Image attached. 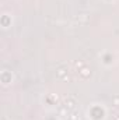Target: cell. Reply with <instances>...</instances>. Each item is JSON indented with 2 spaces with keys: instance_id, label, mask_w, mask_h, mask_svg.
Here are the masks:
<instances>
[{
  "instance_id": "1",
  "label": "cell",
  "mask_w": 119,
  "mask_h": 120,
  "mask_svg": "<svg viewBox=\"0 0 119 120\" xmlns=\"http://www.w3.org/2000/svg\"><path fill=\"white\" fill-rule=\"evenodd\" d=\"M77 21H79L80 24H87L90 21V15L87 13H80L79 17H77Z\"/></svg>"
},
{
  "instance_id": "2",
  "label": "cell",
  "mask_w": 119,
  "mask_h": 120,
  "mask_svg": "<svg viewBox=\"0 0 119 120\" xmlns=\"http://www.w3.org/2000/svg\"><path fill=\"white\" fill-rule=\"evenodd\" d=\"M79 73H80V75H81L83 78H88L90 75H91V70H90L88 67H86V66H84L83 68H80Z\"/></svg>"
},
{
  "instance_id": "3",
  "label": "cell",
  "mask_w": 119,
  "mask_h": 120,
  "mask_svg": "<svg viewBox=\"0 0 119 120\" xmlns=\"http://www.w3.org/2000/svg\"><path fill=\"white\" fill-rule=\"evenodd\" d=\"M64 106H66L69 110H73V109H74V106H76V101H74V99H71V98H69V99L64 102Z\"/></svg>"
},
{
  "instance_id": "4",
  "label": "cell",
  "mask_w": 119,
  "mask_h": 120,
  "mask_svg": "<svg viewBox=\"0 0 119 120\" xmlns=\"http://www.w3.org/2000/svg\"><path fill=\"white\" fill-rule=\"evenodd\" d=\"M56 75H58L59 78L66 77V75H67V68H66V67H59V68L56 70Z\"/></svg>"
},
{
  "instance_id": "5",
  "label": "cell",
  "mask_w": 119,
  "mask_h": 120,
  "mask_svg": "<svg viewBox=\"0 0 119 120\" xmlns=\"http://www.w3.org/2000/svg\"><path fill=\"white\" fill-rule=\"evenodd\" d=\"M59 113H60V115H64V116H67V113H69V109H67L64 105H60V106H59Z\"/></svg>"
},
{
  "instance_id": "6",
  "label": "cell",
  "mask_w": 119,
  "mask_h": 120,
  "mask_svg": "<svg viewBox=\"0 0 119 120\" xmlns=\"http://www.w3.org/2000/svg\"><path fill=\"white\" fill-rule=\"evenodd\" d=\"M112 105H114V106H116V108L119 106V95H116V96H114V98H112Z\"/></svg>"
},
{
  "instance_id": "7",
  "label": "cell",
  "mask_w": 119,
  "mask_h": 120,
  "mask_svg": "<svg viewBox=\"0 0 119 120\" xmlns=\"http://www.w3.org/2000/svg\"><path fill=\"white\" fill-rule=\"evenodd\" d=\"M76 67L80 70V68H83L84 67V63H83V60H79V61H76Z\"/></svg>"
},
{
  "instance_id": "8",
  "label": "cell",
  "mask_w": 119,
  "mask_h": 120,
  "mask_svg": "<svg viewBox=\"0 0 119 120\" xmlns=\"http://www.w3.org/2000/svg\"><path fill=\"white\" fill-rule=\"evenodd\" d=\"M70 120H79V115H77L76 112H71V115H70Z\"/></svg>"
},
{
  "instance_id": "9",
  "label": "cell",
  "mask_w": 119,
  "mask_h": 120,
  "mask_svg": "<svg viewBox=\"0 0 119 120\" xmlns=\"http://www.w3.org/2000/svg\"><path fill=\"white\" fill-rule=\"evenodd\" d=\"M62 80H63V81H69V80H70V77H69V75H66V77H63Z\"/></svg>"
},
{
  "instance_id": "10",
  "label": "cell",
  "mask_w": 119,
  "mask_h": 120,
  "mask_svg": "<svg viewBox=\"0 0 119 120\" xmlns=\"http://www.w3.org/2000/svg\"><path fill=\"white\" fill-rule=\"evenodd\" d=\"M114 120H119V116H115V117H114Z\"/></svg>"
}]
</instances>
